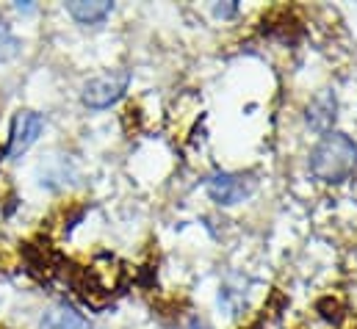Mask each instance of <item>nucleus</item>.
Wrapping results in <instances>:
<instances>
[{
	"label": "nucleus",
	"mask_w": 357,
	"mask_h": 329,
	"mask_svg": "<svg viewBox=\"0 0 357 329\" xmlns=\"http://www.w3.org/2000/svg\"><path fill=\"white\" fill-rule=\"evenodd\" d=\"M357 169V144L347 133H327L310 150V174L327 185H338Z\"/></svg>",
	"instance_id": "1"
},
{
	"label": "nucleus",
	"mask_w": 357,
	"mask_h": 329,
	"mask_svg": "<svg viewBox=\"0 0 357 329\" xmlns=\"http://www.w3.org/2000/svg\"><path fill=\"white\" fill-rule=\"evenodd\" d=\"M128 86H130V72L128 70H111V72H102V75L84 83L81 100H84L86 108L102 111V108H111L114 102H119L125 97Z\"/></svg>",
	"instance_id": "2"
},
{
	"label": "nucleus",
	"mask_w": 357,
	"mask_h": 329,
	"mask_svg": "<svg viewBox=\"0 0 357 329\" xmlns=\"http://www.w3.org/2000/svg\"><path fill=\"white\" fill-rule=\"evenodd\" d=\"M42 128H45L42 114L28 111V108H25V111H17L14 119H11V128H8V147H6V155L20 158L22 153H28L31 144L39 139Z\"/></svg>",
	"instance_id": "3"
},
{
	"label": "nucleus",
	"mask_w": 357,
	"mask_h": 329,
	"mask_svg": "<svg viewBox=\"0 0 357 329\" xmlns=\"http://www.w3.org/2000/svg\"><path fill=\"white\" fill-rule=\"evenodd\" d=\"M252 194V180L244 174H233V171H216L208 177V197L216 205H238Z\"/></svg>",
	"instance_id": "4"
},
{
	"label": "nucleus",
	"mask_w": 357,
	"mask_h": 329,
	"mask_svg": "<svg viewBox=\"0 0 357 329\" xmlns=\"http://www.w3.org/2000/svg\"><path fill=\"white\" fill-rule=\"evenodd\" d=\"M335 119H338V97H335L333 89H321V91L307 102V108H305V122H307V128H310L313 133L327 136V133H333Z\"/></svg>",
	"instance_id": "5"
},
{
	"label": "nucleus",
	"mask_w": 357,
	"mask_h": 329,
	"mask_svg": "<svg viewBox=\"0 0 357 329\" xmlns=\"http://www.w3.org/2000/svg\"><path fill=\"white\" fill-rule=\"evenodd\" d=\"M39 329H91L89 319L67 302H56L42 313Z\"/></svg>",
	"instance_id": "6"
},
{
	"label": "nucleus",
	"mask_w": 357,
	"mask_h": 329,
	"mask_svg": "<svg viewBox=\"0 0 357 329\" xmlns=\"http://www.w3.org/2000/svg\"><path fill=\"white\" fill-rule=\"evenodd\" d=\"M111 3L108 0H75V3H67V11L75 22L81 25H97L102 22L108 14H111Z\"/></svg>",
	"instance_id": "7"
},
{
	"label": "nucleus",
	"mask_w": 357,
	"mask_h": 329,
	"mask_svg": "<svg viewBox=\"0 0 357 329\" xmlns=\"http://www.w3.org/2000/svg\"><path fill=\"white\" fill-rule=\"evenodd\" d=\"M17 50H20V42H17L11 25L0 17V64H3V61H11V59L17 56Z\"/></svg>",
	"instance_id": "8"
},
{
	"label": "nucleus",
	"mask_w": 357,
	"mask_h": 329,
	"mask_svg": "<svg viewBox=\"0 0 357 329\" xmlns=\"http://www.w3.org/2000/svg\"><path fill=\"white\" fill-rule=\"evenodd\" d=\"M319 313H321V319L330 321V324H338V321L344 319V307H341V302L333 299V296H327V299L319 302Z\"/></svg>",
	"instance_id": "9"
},
{
	"label": "nucleus",
	"mask_w": 357,
	"mask_h": 329,
	"mask_svg": "<svg viewBox=\"0 0 357 329\" xmlns=\"http://www.w3.org/2000/svg\"><path fill=\"white\" fill-rule=\"evenodd\" d=\"M236 3H227V6H216V17H233L236 14Z\"/></svg>",
	"instance_id": "10"
},
{
	"label": "nucleus",
	"mask_w": 357,
	"mask_h": 329,
	"mask_svg": "<svg viewBox=\"0 0 357 329\" xmlns=\"http://www.w3.org/2000/svg\"><path fill=\"white\" fill-rule=\"evenodd\" d=\"M188 329H205V324H202V321H191V327Z\"/></svg>",
	"instance_id": "11"
}]
</instances>
